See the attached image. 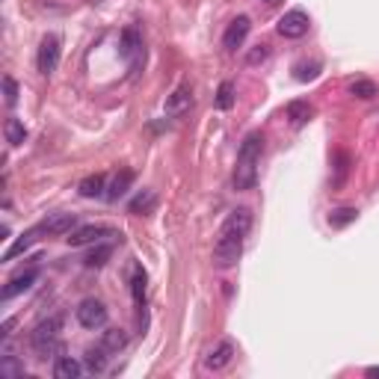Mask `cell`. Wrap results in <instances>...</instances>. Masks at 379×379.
I'll list each match as a JSON object with an SVG mask.
<instances>
[{
	"label": "cell",
	"instance_id": "obj_1",
	"mask_svg": "<svg viewBox=\"0 0 379 379\" xmlns=\"http://www.w3.org/2000/svg\"><path fill=\"white\" fill-rule=\"evenodd\" d=\"M261 151H264V137L249 133L237 151V166H234V190H252L258 181V166H261Z\"/></svg>",
	"mask_w": 379,
	"mask_h": 379
},
{
	"label": "cell",
	"instance_id": "obj_2",
	"mask_svg": "<svg viewBox=\"0 0 379 379\" xmlns=\"http://www.w3.org/2000/svg\"><path fill=\"white\" fill-rule=\"evenodd\" d=\"M60 332H62V317H60V314H53V317L42 320L39 326L33 329V335H30L33 353L39 356V358L53 356V353H57V347H60Z\"/></svg>",
	"mask_w": 379,
	"mask_h": 379
},
{
	"label": "cell",
	"instance_id": "obj_3",
	"mask_svg": "<svg viewBox=\"0 0 379 379\" xmlns=\"http://www.w3.org/2000/svg\"><path fill=\"white\" fill-rule=\"evenodd\" d=\"M243 240H246L243 234L220 228V237H216V243H213V264L220 270H228V267L237 264L240 255H243Z\"/></svg>",
	"mask_w": 379,
	"mask_h": 379
},
{
	"label": "cell",
	"instance_id": "obj_4",
	"mask_svg": "<svg viewBox=\"0 0 379 379\" xmlns=\"http://www.w3.org/2000/svg\"><path fill=\"white\" fill-rule=\"evenodd\" d=\"M311 27V18L302 12V9H291V12H285L282 18H278L276 30L278 36H285V39H302L305 33H309Z\"/></svg>",
	"mask_w": 379,
	"mask_h": 379
},
{
	"label": "cell",
	"instance_id": "obj_5",
	"mask_svg": "<svg viewBox=\"0 0 379 379\" xmlns=\"http://www.w3.org/2000/svg\"><path fill=\"white\" fill-rule=\"evenodd\" d=\"M77 323L83 329H101L107 323V305L101 300H83L77 305Z\"/></svg>",
	"mask_w": 379,
	"mask_h": 379
},
{
	"label": "cell",
	"instance_id": "obj_6",
	"mask_svg": "<svg viewBox=\"0 0 379 379\" xmlns=\"http://www.w3.org/2000/svg\"><path fill=\"white\" fill-rule=\"evenodd\" d=\"M36 66H39L42 75H53L60 66V36H44L39 44V57H36Z\"/></svg>",
	"mask_w": 379,
	"mask_h": 379
},
{
	"label": "cell",
	"instance_id": "obj_7",
	"mask_svg": "<svg viewBox=\"0 0 379 379\" xmlns=\"http://www.w3.org/2000/svg\"><path fill=\"white\" fill-rule=\"evenodd\" d=\"M249 30H252V21H249L246 15L234 18V21L228 24V30H225V36H222V48H225V51H237L240 44L246 42Z\"/></svg>",
	"mask_w": 379,
	"mask_h": 379
},
{
	"label": "cell",
	"instance_id": "obj_8",
	"mask_svg": "<svg viewBox=\"0 0 379 379\" xmlns=\"http://www.w3.org/2000/svg\"><path fill=\"white\" fill-rule=\"evenodd\" d=\"M234 358V344L231 341H220V344H213L211 350H207L205 356V367L207 371H222V367H228Z\"/></svg>",
	"mask_w": 379,
	"mask_h": 379
},
{
	"label": "cell",
	"instance_id": "obj_9",
	"mask_svg": "<svg viewBox=\"0 0 379 379\" xmlns=\"http://www.w3.org/2000/svg\"><path fill=\"white\" fill-rule=\"evenodd\" d=\"M110 228L107 225H80V228H75L71 231V237H68V243L71 246H89V243H98L101 237H110Z\"/></svg>",
	"mask_w": 379,
	"mask_h": 379
},
{
	"label": "cell",
	"instance_id": "obj_10",
	"mask_svg": "<svg viewBox=\"0 0 379 379\" xmlns=\"http://www.w3.org/2000/svg\"><path fill=\"white\" fill-rule=\"evenodd\" d=\"M75 225H77L75 213H51L48 220L39 222V231H44V234H71Z\"/></svg>",
	"mask_w": 379,
	"mask_h": 379
},
{
	"label": "cell",
	"instance_id": "obj_11",
	"mask_svg": "<svg viewBox=\"0 0 379 379\" xmlns=\"http://www.w3.org/2000/svg\"><path fill=\"white\" fill-rule=\"evenodd\" d=\"M190 104H193V89H190L187 83H181L172 95L166 98V116H184L190 110Z\"/></svg>",
	"mask_w": 379,
	"mask_h": 379
},
{
	"label": "cell",
	"instance_id": "obj_12",
	"mask_svg": "<svg viewBox=\"0 0 379 379\" xmlns=\"http://www.w3.org/2000/svg\"><path fill=\"white\" fill-rule=\"evenodd\" d=\"M36 278H39V270H36V267L24 270V273H18L15 278H9V285L3 287V293H0V296H3V300H12V296H18L21 291H30Z\"/></svg>",
	"mask_w": 379,
	"mask_h": 379
},
{
	"label": "cell",
	"instance_id": "obj_13",
	"mask_svg": "<svg viewBox=\"0 0 379 379\" xmlns=\"http://www.w3.org/2000/svg\"><path fill=\"white\" fill-rule=\"evenodd\" d=\"M122 57L128 60L131 66H137L140 57H142V39L133 27H128V30L122 33Z\"/></svg>",
	"mask_w": 379,
	"mask_h": 379
},
{
	"label": "cell",
	"instance_id": "obj_14",
	"mask_svg": "<svg viewBox=\"0 0 379 379\" xmlns=\"http://www.w3.org/2000/svg\"><path fill=\"white\" fill-rule=\"evenodd\" d=\"M80 374H83V365L71 356H60L57 362H53V376L57 379H77Z\"/></svg>",
	"mask_w": 379,
	"mask_h": 379
},
{
	"label": "cell",
	"instance_id": "obj_15",
	"mask_svg": "<svg viewBox=\"0 0 379 379\" xmlns=\"http://www.w3.org/2000/svg\"><path fill=\"white\" fill-rule=\"evenodd\" d=\"M107 350L104 344H98V347H89L86 350V358H83V365H86V371H92V374H104L107 371Z\"/></svg>",
	"mask_w": 379,
	"mask_h": 379
},
{
	"label": "cell",
	"instance_id": "obj_16",
	"mask_svg": "<svg viewBox=\"0 0 379 379\" xmlns=\"http://www.w3.org/2000/svg\"><path fill=\"white\" fill-rule=\"evenodd\" d=\"M104 190H107V178L104 175H89V178L80 181L77 193L83 198H98V196H104Z\"/></svg>",
	"mask_w": 379,
	"mask_h": 379
},
{
	"label": "cell",
	"instance_id": "obj_17",
	"mask_svg": "<svg viewBox=\"0 0 379 379\" xmlns=\"http://www.w3.org/2000/svg\"><path fill=\"white\" fill-rule=\"evenodd\" d=\"M311 116H314V107L309 101H291L287 104V119H291V125H296V128L309 122Z\"/></svg>",
	"mask_w": 379,
	"mask_h": 379
},
{
	"label": "cell",
	"instance_id": "obj_18",
	"mask_svg": "<svg viewBox=\"0 0 379 379\" xmlns=\"http://www.w3.org/2000/svg\"><path fill=\"white\" fill-rule=\"evenodd\" d=\"M131 181H133V172H131V169H122V172L113 178V184L107 187V198H110V202H116V198H122L125 193H128Z\"/></svg>",
	"mask_w": 379,
	"mask_h": 379
},
{
	"label": "cell",
	"instance_id": "obj_19",
	"mask_svg": "<svg viewBox=\"0 0 379 379\" xmlns=\"http://www.w3.org/2000/svg\"><path fill=\"white\" fill-rule=\"evenodd\" d=\"M3 131H6V142H9V146H24V140H27V128H24V122H21V119H6Z\"/></svg>",
	"mask_w": 379,
	"mask_h": 379
},
{
	"label": "cell",
	"instance_id": "obj_20",
	"mask_svg": "<svg viewBox=\"0 0 379 379\" xmlns=\"http://www.w3.org/2000/svg\"><path fill=\"white\" fill-rule=\"evenodd\" d=\"M213 104H216V110H231V107H234V83H231V80H222V83H220Z\"/></svg>",
	"mask_w": 379,
	"mask_h": 379
},
{
	"label": "cell",
	"instance_id": "obj_21",
	"mask_svg": "<svg viewBox=\"0 0 379 379\" xmlns=\"http://www.w3.org/2000/svg\"><path fill=\"white\" fill-rule=\"evenodd\" d=\"M356 220H358L356 207H335V211L329 213V225H335V228H344V225L356 222Z\"/></svg>",
	"mask_w": 379,
	"mask_h": 379
},
{
	"label": "cell",
	"instance_id": "obj_22",
	"mask_svg": "<svg viewBox=\"0 0 379 379\" xmlns=\"http://www.w3.org/2000/svg\"><path fill=\"white\" fill-rule=\"evenodd\" d=\"M110 255H113V246H110V243H101V246H95V249L83 258V264H86V267H104L107 261H110Z\"/></svg>",
	"mask_w": 379,
	"mask_h": 379
},
{
	"label": "cell",
	"instance_id": "obj_23",
	"mask_svg": "<svg viewBox=\"0 0 379 379\" xmlns=\"http://www.w3.org/2000/svg\"><path fill=\"white\" fill-rule=\"evenodd\" d=\"M0 374L9 376V379H15V376H21L24 374V365L18 362V358L9 353V350H3V358H0Z\"/></svg>",
	"mask_w": 379,
	"mask_h": 379
},
{
	"label": "cell",
	"instance_id": "obj_24",
	"mask_svg": "<svg viewBox=\"0 0 379 379\" xmlns=\"http://www.w3.org/2000/svg\"><path fill=\"white\" fill-rule=\"evenodd\" d=\"M33 240H36V231L21 234V237H18V240L12 243V246H9V249L3 252V261H12V258L21 255V252H27V249H30V243H33Z\"/></svg>",
	"mask_w": 379,
	"mask_h": 379
},
{
	"label": "cell",
	"instance_id": "obj_25",
	"mask_svg": "<svg viewBox=\"0 0 379 379\" xmlns=\"http://www.w3.org/2000/svg\"><path fill=\"white\" fill-rule=\"evenodd\" d=\"M101 344H104L107 350H110V353H119V350H122L125 344H128V335H125L122 329H107V332H104V338H101Z\"/></svg>",
	"mask_w": 379,
	"mask_h": 379
},
{
	"label": "cell",
	"instance_id": "obj_26",
	"mask_svg": "<svg viewBox=\"0 0 379 379\" xmlns=\"http://www.w3.org/2000/svg\"><path fill=\"white\" fill-rule=\"evenodd\" d=\"M131 293H133V300H137V302H142V296H146V270H142V267H133Z\"/></svg>",
	"mask_w": 379,
	"mask_h": 379
},
{
	"label": "cell",
	"instance_id": "obj_27",
	"mask_svg": "<svg viewBox=\"0 0 379 379\" xmlns=\"http://www.w3.org/2000/svg\"><path fill=\"white\" fill-rule=\"evenodd\" d=\"M350 95H356V98H365V101H367V98H374L376 95V83H374V80H353V83H350Z\"/></svg>",
	"mask_w": 379,
	"mask_h": 379
},
{
	"label": "cell",
	"instance_id": "obj_28",
	"mask_svg": "<svg viewBox=\"0 0 379 379\" xmlns=\"http://www.w3.org/2000/svg\"><path fill=\"white\" fill-rule=\"evenodd\" d=\"M151 207H155V193H151V190L140 193V196L131 202V211H133V213H140V211H151Z\"/></svg>",
	"mask_w": 379,
	"mask_h": 379
},
{
	"label": "cell",
	"instance_id": "obj_29",
	"mask_svg": "<svg viewBox=\"0 0 379 379\" xmlns=\"http://www.w3.org/2000/svg\"><path fill=\"white\" fill-rule=\"evenodd\" d=\"M267 57H270V48H267V44H255V48L246 53V62H249V66H258V62H264Z\"/></svg>",
	"mask_w": 379,
	"mask_h": 379
},
{
	"label": "cell",
	"instance_id": "obj_30",
	"mask_svg": "<svg viewBox=\"0 0 379 379\" xmlns=\"http://www.w3.org/2000/svg\"><path fill=\"white\" fill-rule=\"evenodd\" d=\"M317 71H320V62H311V66H296V80H314L317 77Z\"/></svg>",
	"mask_w": 379,
	"mask_h": 379
},
{
	"label": "cell",
	"instance_id": "obj_31",
	"mask_svg": "<svg viewBox=\"0 0 379 379\" xmlns=\"http://www.w3.org/2000/svg\"><path fill=\"white\" fill-rule=\"evenodd\" d=\"M3 95H6V104L15 107V101H18V83H15L12 77H3Z\"/></svg>",
	"mask_w": 379,
	"mask_h": 379
},
{
	"label": "cell",
	"instance_id": "obj_32",
	"mask_svg": "<svg viewBox=\"0 0 379 379\" xmlns=\"http://www.w3.org/2000/svg\"><path fill=\"white\" fill-rule=\"evenodd\" d=\"M367 376H379V367H367Z\"/></svg>",
	"mask_w": 379,
	"mask_h": 379
},
{
	"label": "cell",
	"instance_id": "obj_33",
	"mask_svg": "<svg viewBox=\"0 0 379 379\" xmlns=\"http://www.w3.org/2000/svg\"><path fill=\"white\" fill-rule=\"evenodd\" d=\"M264 3H270V6H273V3H282V0H264Z\"/></svg>",
	"mask_w": 379,
	"mask_h": 379
}]
</instances>
